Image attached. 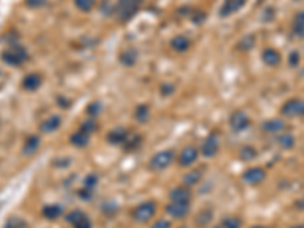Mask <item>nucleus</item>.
<instances>
[{
  "instance_id": "f257e3e1",
  "label": "nucleus",
  "mask_w": 304,
  "mask_h": 228,
  "mask_svg": "<svg viewBox=\"0 0 304 228\" xmlns=\"http://www.w3.org/2000/svg\"><path fill=\"white\" fill-rule=\"evenodd\" d=\"M143 4V0H117V4L114 7V13L120 22H129L137 11L140 10V5Z\"/></svg>"
},
{
  "instance_id": "f03ea898",
  "label": "nucleus",
  "mask_w": 304,
  "mask_h": 228,
  "mask_svg": "<svg viewBox=\"0 0 304 228\" xmlns=\"http://www.w3.org/2000/svg\"><path fill=\"white\" fill-rule=\"evenodd\" d=\"M2 60L8 66L17 67V66H22L28 60V52H26L25 47H22L19 44H14V46H11L8 50H5L2 53Z\"/></svg>"
},
{
  "instance_id": "7ed1b4c3",
  "label": "nucleus",
  "mask_w": 304,
  "mask_h": 228,
  "mask_svg": "<svg viewBox=\"0 0 304 228\" xmlns=\"http://www.w3.org/2000/svg\"><path fill=\"white\" fill-rule=\"evenodd\" d=\"M174 158H175V155H174L172 151H162V152L156 154L154 157L150 158L149 167L152 170H163V169L169 167L174 163Z\"/></svg>"
},
{
  "instance_id": "20e7f679",
  "label": "nucleus",
  "mask_w": 304,
  "mask_h": 228,
  "mask_svg": "<svg viewBox=\"0 0 304 228\" xmlns=\"http://www.w3.org/2000/svg\"><path fill=\"white\" fill-rule=\"evenodd\" d=\"M156 204L154 202H143L140 205H137L132 211V217L137 220V222H147L149 219H152V216L156 214Z\"/></svg>"
},
{
  "instance_id": "39448f33",
  "label": "nucleus",
  "mask_w": 304,
  "mask_h": 228,
  "mask_svg": "<svg viewBox=\"0 0 304 228\" xmlns=\"http://www.w3.org/2000/svg\"><path fill=\"white\" fill-rule=\"evenodd\" d=\"M281 114L286 118L304 116V100L302 99H290L281 106Z\"/></svg>"
},
{
  "instance_id": "423d86ee",
  "label": "nucleus",
  "mask_w": 304,
  "mask_h": 228,
  "mask_svg": "<svg viewBox=\"0 0 304 228\" xmlns=\"http://www.w3.org/2000/svg\"><path fill=\"white\" fill-rule=\"evenodd\" d=\"M249 124H251V121L243 111H236L231 114V118H230V127L234 131H243L249 127Z\"/></svg>"
},
{
  "instance_id": "0eeeda50",
  "label": "nucleus",
  "mask_w": 304,
  "mask_h": 228,
  "mask_svg": "<svg viewBox=\"0 0 304 228\" xmlns=\"http://www.w3.org/2000/svg\"><path fill=\"white\" fill-rule=\"evenodd\" d=\"M166 211L169 216L175 217V219H183L189 214L190 211V204H184V202H172L168 204L166 207Z\"/></svg>"
},
{
  "instance_id": "6e6552de",
  "label": "nucleus",
  "mask_w": 304,
  "mask_h": 228,
  "mask_svg": "<svg viewBox=\"0 0 304 228\" xmlns=\"http://www.w3.org/2000/svg\"><path fill=\"white\" fill-rule=\"evenodd\" d=\"M245 4H246V0H225L224 5L219 10V16L221 17H230L231 14L242 10Z\"/></svg>"
},
{
  "instance_id": "1a4fd4ad",
  "label": "nucleus",
  "mask_w": 304,
  "mask_h": 228,
  "mask_svg": "<svg viewBox=\"0 0 304 228\" xmlns=\"http://www.w3.org/2000/svg\"><path fill=\"white\" fill-rule=\"evenodd\" d=\"M169 198H171L172 202H184V204H190L192 192H190V189H187V186L175 187V189L171 190Z\"/></svg>"
},
{
  "instance_id": "9d476101",
  "label": "nucleus",
  "mask_w": 304,
  "mask_h": 228,
  "mask_svg": "<svg viewBox=\"0 0 304 228\" xmlns=\"http://www.w3.org/2000/svg\"><path fill=\"white\" fill-rule=\"evenodd\" d=\"M265 170L262 169V167H251V169H248L246 172H243V175H242V178H243V181L246 183V184H251V186H254V184H259V183H262L263 180H265Z\"/></svg>"
},
{
  "instance_id": "9b49d317",
  "label": "nucleus",
  "mask_w": 304,
  "mask_h": 228,
  "mask_svg": "<svg viewBox=\"0 0 304 228\" xmlns=\"http://www.w3.org/2000/svg\"><path fill=\"white\" fill-rule=\"evenodd\" d=\"M198 155H199V152H198V149H196V148H193V146H187V148H186V149H183V151H181V154H180V158H178V161H180V166H183V167L192 166V164L196 161Z\"/></svg>"
},
{
  "instance_id": "f8f14e48",
  "label": "nucleus",
  "mask_w": 304,
  "mask_h": 228,
  "mask_svg": "<svg viewBox=\"0 0 304 228\" xmlns=\"http://www.w3.org/2000/svg\"><path fill=\"white\" fill-rule=\"evenodd\" d=\"M218 149H219L218 136H210V137L206 139V142H204V145L201 148V152H202L204 157H213V155H216Z\"/></svg>"
},
{
  "instance_id": "ddd939ff",
  "label": "nucleus",
  "mask_w": 304,
  "mask_h": 228,
  "mask_svg": "<svg viewBox=\"0 0 304 228\" xmlns=\"http://www.w3.org/2000/svg\"><path fill=\"white\" fill-rule=\"evenodd\" d=\"M97 184V177L94 174H90L85 180H84V186H82V190L79 192L81 198H84V201H88L93 195V190Z\"/></svg>"
},
{
  "instance_id": "4468645a",
  "label": "nucleus",
  "mask_w": 304,
  "mask_h": 228,
  "mask_svg": "<svg viewBox=\"0 0 304 228\" xmlns=\"http://www.w3.org/2000/svg\"><path fill=\"white\" fill-rule=\"evenodd\" d=\"M60 127H61V118L57 116V114H54V116H49L46 121L41 122L40 131L43 134H49V133H54L55 130H58Z\"/></svg>"
},
{
  "instance_id": "2eb2a0df",
  "label": "nucleus",
  "mask_w": 304,
  "mask_h": 228,
  "mask_svg": "<svg viewBox=\"0 0 304 228\" xmlns=\"http://www.w3.org/2000/svg\"><path fill=\"white\" fill-rule=\"evenodd\" d=\"M128 136H129V131H126L125 128H116L108 133V142L111 145H123Z\"/></svg>"
},
{
  "instance_id": "dca6fc26",
  "label": "nucleus",
  "mask_w": 304,
  "mask_h": 228,
  "mask_svg": "<svg viewBox=\"0 0 304 228\" xmlns=\"http://www.w3.org/2000/svg\"><path fill=\"white\" fill-rule=\"evenodd\" d=\"M41 82H43V79H41V76H40L38 73H29V75L25 76L22 85H23V88L28 90V91H35V90L41 85Z\"/></svg>"
},
{
  "instance_id": "f3484780",
  "label": "nucleus",
  "mask_w": 304,
  "mask_h": 228,
  "mask_svg": "<svg viewBox=\"0 0 304 228\" xmlns=\"http://www.w3.org/2000/svg\"><path fill=\"white\" fill-rule=\"evenodd\" d=\"M262 60L266 66H271V67H275L281 63V55L275 50V49H266L263 53H262Z\"/></svg>"
},
{
  "instance_id": "a211bd4d",
  "label": "nucleus",
  "mask_w": 304,
  "mask_h": 228,
  "mask_svg": "<svg viewBox=\"0 0 304 228\" xmlns=\"http://www.w3.org/2000/svg\"><path fill=\"white\" fill-rule=\"evenodd\" d=\"M70 142H72V145H75L76 148H84V146H87L88 143H90V134H87V133H84V131H76L75 134H72V137H70Z\"/></svg>"
},
{
  "instance_id": "6ab92c4d",
  "label": "nucleus",
  "mask_w": 304,
  "mask_h": 228,
  "mask_svg": "<svg viewBox=\"0 0 304 228\" xmlns=\"http://www.w3.org/2000/svg\"><path fill=\"white\" fill-rule=\"evenodd\" d=\"M171 46L177 52H186L190 47V40L187 37H184V35H178L171 41Z\"/></svg>"
},
{
  "instance_id": "aec40b11",
  "label": "nucleus",
  "mask_w": 304,
  "mask_h": 228,
  "mask_svg": "<svg viewBox=\"0 0 304 228\" xmlns=\"http://www.w3.org/2000/svg\"><path fill=\"white\" fill-rule=\"evenodd\" d=\"M284 127H286V124L281 119H271V121H266L262 128L266 133H278V131H283Z\"/></svg>"
},
{
  "instance_id": "412c9836",
  "label": "nucleus",
  "mask_w": 304,
  "mask_h": 228,
  "mask_svg": "<svg viewBox=\"0 0 304 228\" xmlns=\"http://www.w3.org/2000/svg\"><path fill=\"white\" fill-rule=\"evenodd\" d=\"M137 58H138V55H137L135 49H128V50H125V52L120 53V63L123 66H126V67L134 66L135 61H137Z\"/></svg>"
},
{
  "instance_id": "4be33fe9",
  "label": "nucleus",
  "mask_w": 304,
  "mask_h": 228,
  "mask_svg": "<svg viewBox=\"0 0 304 228\" xmlns=\"http://www.w3.org/2000/svg\"><path fill=\"white\" fill-rule=\"evenodd\" d=\"M38 146H40V139L37 136H31V137L26 139V142L23 145V154L25 155H31L38 149Z\"/></svg>"
},
{
  "instance_id": "5701e85b",
  "label": "nucleus",
  "mask_w": 304,
  "mask_h": 228,
  "mask_svg": "<svg viewBox=\"0 0 304 228\" xmlns=\"http://www.w3.org/2000/svg\"><path fill=\"white\" fill-rule=\"evenodd\" d=\"M41 213H43V216L46 219L52 220V219H57V217H60L63 214V208L60 205H57V204H50V205H46Z\"/></svg>"
},
{
  "instance_id": "b1692460",
  "label": "nucleus",
  "mask_w": 304,
  "mask_h": 228,
  "mask_svg": "<svg viewBox=\"0 0 304 228\" xmlns=\"http://www.w3.org/2000/svg\"><path fill=\"white\" fill-rule=\"evenodd\" d=\"M292 28H293V32L298 35V37H304V11L302 13H298L293 19V23H292Z\"/></svg>"
},
{
  "instance_id": "393cba45",
  "label": "nucleus",
  "mask_w": 304,
  "mask_h": 228,
  "mask_svg": "<svg viewBox=\"0 0 304 228\" xmlns=\"http://www.w3.org/2000/svg\"><path fill=\"white\" fill-rule=\"evenodd\" d=\"M75 5L79 11L82 13H90L94 5H96V0H75Z\"/></svg>"
},
{
  "instance_id": "a878e982",
  "label": "nucleus",
  "mask_w": 304,
  "mask_h": 228,
  "mask_svg": "<svg viewBox=\"0 0 304 228\" xmlns=\"http://www.w3.org/2000/svg\"><path fill=\"white\" fill-rule=\"evenodd\" d=\"M87 214L82 211V210H72L70 213H67V216H66V220L69 222V223H72V225H75V223H78L81 219H84Z\"/></svg>"
},
{
  "instance_id": "bb28decb",
  "label": "nucleus",
  "mask_w": 304,
  "mask_h": 228,
  "mask_svg": "<svg viewBox=\"0 0 304 228\" xmlns=\"http://www.w3.org/2000/svg\"><path fill=\"white\" fill-rule=\"evenodd\" d=\"M219 225L222 228H240L242 226V220L234 217V216H228V217L222 219V222Z\"/></svg>"
},
{
  "instance_id": "cd10ccee",
  "label": "nucleus",
  "mask_w": 304,
  "mask_h": 228,
  "mask_svg": "<svg viewBox=\"0 0 304 228\" xmlns=\"http://www.w3.org/2000/svg\"><path fill=\"white\" fill-rule=\"evenodd\" d=\"M135 119H137L140 124H143V122H146V121L149 119V108H147L146 105H140V106L137 108V111H135Z\"/></svg>"
},
{
  "instance_id": "c85d7f7f",
  "label": "nucleus",
  "mask_w": 304,
  "mask_h": 228,
  "mask_svg": "<svg viewBox=\"0 0 304 228\" xmlns=\"http://www.w3.org/2000/svg\"><path fill=\"white\" fill-rule=\"evenodd\" d=\"M278 143H280L281 148L290 149V148L293 146V143H295V139H293V136H290V134H284V136H280V137H278Z\"/></svg>"
},
{
  "instance_id": "c756f323",
  "label": "nucleus",
  "mask_w": 304,
  "mask_h": 228,
  "mask_svg": "<svg viewBox=\"0 0 304 228\" xmlns=\"http://www.w3.org/2000/svg\"><path fill=\"white\" fill-rule=\"evenodd\" d=\"M199 180H201V172L199 170H193V172H190V174H187L184 177V184L190 187V186L196 184Z\"/></svg>"
},
{
  "instance_id": "7c9ffc66",
  "label": "nucleus",
  "mask_w": 304,
  "mask_h": 228,
  "mask_svg": "<svg viewBox=\"0 0 304 228\" xmlns=\"http://www.w3.org/2000/svg\"><path fill=\"white\" fill-rule=\"evenodd\" d=\"M87 111H88V114L91 118H96V116H99V112L102 111V105L99 102H93V103L88 105Z\"/></svg>"
},
{
  "instance_id": "2f4dec72",
  "label": "nucleus",
  "mask_w": 304,
  "mask_h": 228,
  "mask_svg": "<svg viewBox=\"0 0 304 228\" xmlns=\"http://www.w3.org/2000/svg\"><path fill=\"white\" fill-rule=\"evenodd\" d=\"M252 46H254V37H245L239 43V49H242V50H249Z\"/></svg>"
},
{
  "instance_id": "473e14b6",
  "label": "nucleus",
  "mask_w": 304,
  "mask_h": 228,
  "mask_svg": "<svg viewBox=\"0 0 304 228\" xmlns=\"http://www.w3.org/2000/svg\"><path fill=\"white\" fill-rule=\"evenodd\" d=\"M240 158L242 160H252V158H256V151L252 149V148H243L242 151H240Z\"/></svg>"
},
{
  "instance_id": "72a5a7b5",
  "label": "nucleus",
  "mask_w": 304,
  "mask_h": 228,
  "mask_svg": "<svg viewBox=\"0 0 304 228\" xmlns=\"http://www.w3.org/2000/svg\"><path fill=\"white\" fill-rule=\"evenodd\" d=\"M81 131H84V133H87V134H91V133H94L96 131V124L90 119V121H87V122H84L82 124V127H81Z\"/></svg>"
},
{
  "instance_id": "f704fd0d",
  "label": "nucleus",
  "mask_w": 304,
  "mask_h": 228,
  "mask_svg": "<svg viewBox=\"0 0 304 228\" xmlns=\"http://www.w3.org/2000/svg\"><path fill=\"white\" fill-rule=\"evenodd\" d=\"M25 222L20 220V219H10L8 223L5 225V228H25Z\"/></svg>"
},
{
  "instance_id": "c9c22d12",
  "label": "nucleus",
  "mask_w": 304,
  "mask_h": 228,
  "mask_svg": "<svg viewBox=\"0 0 304 228\" xmlns=\"http://www.w3.org/2000/svg\"><path fill=\"white\" fill-rule=\"evenodd\" d=\"M73 228H93V225H91V220L85 216L84 219H81L78 223H75L73 225Z\"/></svg>"
},
{
  "instance_id": "e433bc0d",
  "label": "nucleus",
  "mask_w": 304,
  "mask_h": 228,
  "mask_svg": "<svg viewBox=\"0 0 304 228\" xmlns=\"http://www.w3.org/2000/svg\"><path fill=\"white\" fill-rule=\"evenodd\" d=\"M298 63H299V53H298L296 50H293V52L289 55V64H290V67H296Z\"/></svg>"
},
{
  "instance_id": "4c0bfd02",
  "label": "nucleus",
  "mask_w": 304,
  "mask_h": 228,
  "mask_svg": "<svg viewBox=\"0 0 304 228\" xmlns=\"http://www.w3.org/2000/svg\"><path fill=\"white\" fill-rule=\"evenodd\" d=\"M47 0H26V5L29 8H40L43 5H46Z\"/></svg>"
},
{
  "instance_id": "58836bf2",
  "label": "nucleus",
  "mask_w": 304,
  "mask_h": 228,
  "mask_svg": "<svg viewBox=\"0 0 304 228\" xmlns=\"http://www.w3.org/2000/svg\"><path fill=\"white\" fill-rule=\"evenodd\" d=\"M150 228H171V222L169 220H157L154 225H152Z\"/></svg>"
},
{
  "instance_id": "ea45409f",
  "label": "nucleus",
  "mask_w": 304,
  "mask_h": 228,
  "mask_svg": "<svg viewBox=\"0 0 304 228\" xmlns=\"http://www.w3.org/2000/svg\"><path fill=\"white\" fill-rule=\"evenodd\" d=\"M290 228H304V225H298V226H290Z\"/></svg>"
},
{
  "instance_id": "a19ab883",
  "label": "nucleus",
  "mask_w": 304,
  "mask_h": 228,
  "mask_svg": "<svg viewBox=\"0 0 304 228\" xmlns=\"http://www.w3.org/2000/svg\"><path fill=\"white\" fill-rule=\"evenodd\" d=\"M252 228H265V226H252Z\"/></svg>"
}]
</instances>
